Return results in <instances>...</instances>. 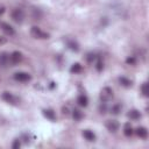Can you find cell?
Listing matches in <instances>:
<instances>
[{
	"label": "cell",
	"instance_id": "28",
	"mask_svg": "<svg viewBox=\"0 0 149 149\" xmlns=\"http://www.w3.org/2000/svg\"><path fill=\"white\" fill-rule=\"evenodd\" d=\"M63 114H65V115L69 114V112H68V107H63Z\"/></svg>",
	"mask_w": 149,
	"mask_h": 149
},
{
	"label": "cell",
	"instance_id": "20",
	"mask_svg": "<svg viewBox=\"0 0 149 149\" xmlns=\"http://www.w3.org/2000/svg\"><path fill=\"white\" fill-rule=\"evenodd\" d=\"M111 112L113 113V114H119L120 112H121V105H119V104H116V105H114L112 108H111Z\"/></svg>",
	"mask_w": 149,
	"mask_h": 149
},
{
	"label": "cell",
	"instance_id": "1",
	"mask_svg": "<svg viewBox=\"0 0 149 149\" xmlns=\"http://www.w3.org/2000/svg\"><path fill=\"white\" fill-rule=\"evenodd\" d=\"M30 35L34 37V38H40V40H45V38H49V34L48 33H44L43 30H41V28L34 26L31 27L30 29Z\"/></svg>",
	"mask_w": 149,
	"mask_h": 149
},
{
	"label": "cell",
	"instance_id": "24",
	"mask_svg": "<svg viewBox=\"0 0 149 149\" xmlns=\"http://www.w3.org/2000/svg\"><path fill=\"white\" fill-rule=\"evenodd\" d=\"M20 146H21V144H20V141H19V140H15V141L13 142V144H12V148H13V149H19Z\"/></svg>",
	"mask_w": 149,
	"mask_h": 149
},
{
	"label": "cell",
	"instance_id": "4",
	"mask_svg": "<svg viewBox=\"0 0 149 149\" xmlns=\"http://www.w3.org/2000/svg\"><path fill=\"white\" fill-rule=\"evenodd\" d=\"M2 99H3L6 102L10 104V105H17V104H19V99H17L14 94H12V93H9V92H3V93H2Z\"/></svg>",
	"mask_w": 149,
	"mask_h": 149
},
{
	"label": "cell",
	"instance_id": "3",
	"mask_svg": "<svg viewBox=\"0 0 149 149\" xmlns=\"http://www.w3.org/2000/svg\"><path fill=\"white\" fill-rule=\"evenodd\" d=\"M10 15H12V19H13L16 23H21V22L23 21V19H24V13H23V10L20 9V8L13 9Z\"/></svg>",
	"mask_w": 149,
	"mask_h": 149
},
{
	"label": "cell",
	"instance_id": "9",
	"mask_svg": "<svg viewBox=\"0 0 149 149\" xmlns=\"http://www.w3.org/2000/svg\"><path fill=\"white\" fill-rule=\"evenodd\" d=\"M0 27H1V29H2L7 35H9V36H12V35H14V34H15V31H14L13 27H12L10 24H8V23L1 22V23H0Z\"/></svg>",
	"mask_w": 149,
	"mask_h": 149
},
{
	"label": "cell",
	"instance_id": "10",
	"mask_svg": "<svg viewBox=\"0 0 149 149\" xmlns=\"http://www.w3.org/2000/svg\"><path fill=\"white\" fill-rule=\"evenodd\" d=\"M135 133H136V135L140 139H147V136H148V130L144 127H137L136 130H135Z\"/></svg>",
	"mask_w": 149,
	"mask_h": 149
},
{
	"label": "cell",
	"instance_id": "11",
	"mask_svg": "<svg viewBox=\"0 0 149 149\" xmlns=\"http://www.w3.org/2000/svg\"><path fill=\"white\" fill-rule=\"evenodd\" d=\"M43 115H44L47 119L51 120V121H55V120H56V114H55V112H54L52 109H50V108L43 109Z\"/></svg>",
	"mask_w": 149,
	"mask_h": 149
},
{
	"label": "cell",
	"instance_id": "5",
	"mask_svg": "<svg viewBox=\"0 0 149 149\" xmlns=\"http://www.w3.org/2000/svg\"><path fill=\"white\" fill-rule=\"evenodd\" d=\"M14 78L17 81H28L31 79L30 74L27 72H16V73H14Z\"/></svg>",
	"mask_w": 149,
	"mask_h": 149
},
{
	"label": "cell",
	"instance_id": "25",
	"mask_svg": "<svg viewBox=\"0 0 149 149\" xmlns=\"http://www.w3.org/2000/svg\"><path fill=\"white\" fill-rule=\"evenodd\" d=\"M126 62H127V64H130V65H133V64H135V57H128L127 59H126Z\"/></svg>",
	"mask_w": 149,
	"mask_h": 149
},
{
	"label": "cell",
	"instance_id": "18",
	"mask_svg": "<svg viewBox=\"0 0 149 149\" xmlns=\"http://www.w3.org/2000/svg\"><path fill=\"white\" fill-rule=\"evenodd\" d=\"M123 133L126 136H132L133 135V127L130 126V123H126L125 125V128H123Z\"/></svg>",
	"mask_w": 149,
	"mask_h": 149
},
{
	"label": "cell",
	"instance_id": "8",
	"mask_svg": "<svg viewBox=\"0 0 149 149\" xmlns=\"http://www.w3.org/2000/svg\"><path fill=\"white\" fill-rule=\"evenodd\" d=\"M10 63V55L7 52H0V65L6 66Z\"/></svg>",
	"mask_w": 149,
	"mask_h": 149
},
{
	"label": "cell",
	"instance_id": "6",
	"mask_svg": "<svg viewBox=\"0 0 149 149\" xmlns=\"http://www.w3.org/2000/svg\"><path fill=\"white\" fill-rule=\"evenodd\" d=\"M22 54L20 52V51H14V52H12L10 54V63L12 64H17V63H20L21 61H22Z\"/></svg>",
	"mask_w": 149,
	"mask_h": 149
},
{
	"label": "cell",
	"instance_id": "22",
	"mask_svg": "<svg viewBox=\"0 0 149 149\" xmlns=\"http://www.w3.org/2000/svg\"><path fill=\"white\" fill-rule=\"evenodd\" d=\"M95 68H97V70L98 71H101L102 69H104V63H102V61L99 58L98 59V62H97V65H95Z\"/></svg>",
	"mask_w": 149,
	"mask_h": 149
},
{
	"label": "cell",
	"instance_id": "2",
	"mask_svg": "<svg viewBox=\"0 0 149 149\" xmlns=\"http://www.w3.org/2000/svg\"><path fill=\"white\" fill-rule=\"evenodd\" d=\"M100 100L102 102H108L109 100H112L113 98V91L111 87H104L101 91H100Z\"/></svg>",
	"mask_w": 149,
	"mask_h": 149
},
{
	"label": "cell",
	"instance_id": "12",
	"mask_svg": "<svg viewBox=\"0 0 149 149\" xmlns=\"http://www.w3.org/2000/svg\"><path fill=\"white\" fill-rule=\"evenodd\" d=\"M83 136L87 140V141H94L95 140V135L93 132H91L90 129H85L83 130Z\"/></svg>",
	"mask_w": 149,
	"mask_h": 149
},
{
	"label": "cell",
	"instance_id": "14",
	"mask_svg": "<svg viewBox=\"0 0 149 149\" xmlns=\"http://www.w3.org/2000/svg\"><path fill=\"white\" fill-rule=\"evenodd\" d=\"M128 118H130L132 120H139L141 118V113L137 109H130L128 112Z\"/></svg>",
	"mask_w": 149,
	"mask_h": 149
},
{
	"label": "cell",
	"instance_id": "17",
	"mask_svg": "<svg viewBox=\"0 0 149 149\" xmlns=\"http://www.w3.org/2000/svg\"><path fill=\"white\" fill-rule=\"evenodd\" d=\"M119 83L122 86H125V87H130L132 86V80L128 79V78H126V77H120L119 78Z\"/></svg>",
	"mask_w": 149,
	"mask_h": 149
},
{
	"label": "cell",
	"instance_id": "13",
	"mask_svg": "<svg viewBox=\"0 0 149 149\" xmlns=\"http://www.w3.org/2000/svg\"><path fill=\"white\" fill-rule=\"evenodd\" d=\"M77 102H78L79 106H81V107H86V106H87V102H88V99H87L86 95L80 94V95L77 98Z\"/></svg>",
	"mask_w": 149,
	"mask_h": 149
},
{
	"label": "cell",
	"instance_id": "27",
	"mask_svg": "<svg viewBox=\"0 0 149 149\" xmlns=\"http://www.w3.org/2000/svg\"><path fill=\"white\" fill-rule=\"evenodd\" d=\"M6 37H3V36H0V44H3V43H6Z\"/></svg>",
	"mask_w": 149,
	"mask_h": 149
},
{
	"label": "cell",
	"instance_id": "19",
	"mask_svg": "<svg viewBox=\"0 0 149 149\" xmlns=\"http://www.w3.org/2000/svg\"><path fill=\"white\" fill-rule=\"evenodd\" d=\"M70 71H71L72 73H78V72L81 71V65H80L79 63H74V64H72Z\"/></svg>",
	"mask_w": 149,
	"mask_h": 149
},
{
	"label": "cell",
	"instance_id": "23",
	"mask_svg": "<svg viewBox=\"0 0 149 149\" xmlns=\"http://www.w3.org/2000/svg\"><path fill=\"white\" fill-rule=\"evenodd\" d=\"M94 58H95V55H94V54H92V52H90V54L87 55V57H86V59H87V62H88V63H92V62L94 61Z\"/></svg>",
	"mask_w": 149,
	"mask_h": 149
},
{
	"label": "cell",
	"instance_id": "21",
	"mask_svg": "<svg viewBox=\"0 0 149 149\" xmlns=\"http://www.w3.org/2000/svg\"><path fill=\"white\" fill-rule=\"evenodd\" d=\"M141 92H142V94L144 95V97H148V84L147 83H143V85L141 86Z\"/></svg>",
	"mask_w": 149,
	"mask_h": 149
},
{
	"label": "cell",
	"instance_id": "15",
	"mask_svg": "<svg viewBox=\"0 0 149 149\" xmlns=\"http://www.w3.org/2000/svg\"><path fill=\"white\" fill-rule=\"evenodd\" d=\"M66 44H68V47H69L72 51H78V50H79L78 43H77L76 41H73V40H68V41H66Z\"/></svg>",
	"mask_w": 149,
	"mask_h": 149
},
{
	"label": "cell",
	"instance_id": "26",
	"mask_svg": "<svg viewBox=\"0 0 149 149\" xmlns=\"http://www.w3.org/2000/svg\"><path fill=\"white\" fill-rule=\"evenodd\" d=\"M5 13V6L3 5H0V15H2Z\"/></svg>",
	"mask_w": 149,
	"mask_h": 149
},
{
	"label": "cell",
	"instance_id": "16",
	"mask_svg": "<svg viewBox=\"0 0 149 149\" xmlns=\"http://www.w3.org/2000/svg\"><path fill=\"white\" fill-rule=\"evenodd\" d=\"M83 112H80L79 109H77V108H74V109H72V118L76 120V121H79V120H81L83 119Z\"/></svg>",
	"mask_w": 149,
	"mask_h": 149
},
{
	"label": "cell",
	"instance_id": "7",
	"mask_svg": "<svg viewBox=\"0 0 149 149\" xmlns=\"http://www.w3.org/2000/svg\"><path fill=\"white\" fill-rule=\"evenodd\" d=\"M106 128L109 130V132H116L119 129V122L116 120H108L106 122Z\"/></svg>",
	"mask_w": 149,
	"mask_h": 149
}]
</instances>
